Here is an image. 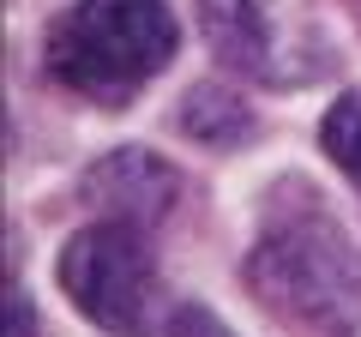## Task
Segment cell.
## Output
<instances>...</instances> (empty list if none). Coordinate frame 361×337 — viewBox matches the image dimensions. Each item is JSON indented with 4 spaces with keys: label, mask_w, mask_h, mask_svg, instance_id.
I'll use <instances>...</instances> for the list:
<instances>
[{
    "label": "cell",
    "mask_w": 361,
    "mask_h": 337,
    "mask_svg": "<svg viewBox=\"0 0 361 337\" xmlns=\"http://www.w3.org/2000/svg\"><path fill=\"white\" fill-rule=\"evenodd\" d=\"M180 30L163 0H78L49 25L42 66L66 97L127 109L175 61Z\"/></svg>",
    "instance_id": "1"
},
{
    "label": "cell",
    "mask_w": 361,
    "mask_h": 337,
    "mask_svg": "<svg viewBox=\"0 0 361 337\" xmlns=\"http://www.w3.org/2000/svg\"><path fill=\"white\" fill-rule=\"evenodd\" d=\"M247 289L307 337H355L361 271L349 265L343 241L319 217V205L301 217H277L259 235L253 259H247Z\"/></svg>",
    "instance_id": "2"
},
{
    "label": "cell",
    "mask_w": 361,
    "mask_h": 337,
    "mask_svg": "<svg viewBox=\"0 0 361 337\" xmlns=\"http://www.w3.org/2000/svg\"><path fill=\"white\" fill-rule=\"evenodd\" d=\"M54 277H61L66 301L109 337H175L180 331L187 307L169 301V283L151 253V229H133V223H115V217L90 223L61 247Z\"/></svg>",
    "instance_id": "3"
},
{
    "label": "cell",
    "mask_w": 361,
    "mask_h": 337,
    "mask_svg": "<svg viewBox=\"0 0 361 337\" xmlns=\"http://www.w3.org/2000/svg\"><path fill=\"white\" fill-rule=\"evenodd\" d=\"M199 30L229 73L271 91H295L331 66L319 30H307L289 0H199Z\"/></svg>",
    "instance_id": "4"
},
{
    "label": "cell",
    "mask_w": 361,
    "mask_h": 337,
    "mask_svg": "<svg viewBox=\"0 0 361 337\" xmlns=\"http://www.w3.org/2000/svg\"><path fill=\"white\" fill-rule=\"evenodd\" d=\"M90 211H103L115 223H133V229H157V223L175 211L180 199V175L163 163L157 151L145 145H127V151H109L85 168V181H78Z\"/></svg>",
    "instance_id": "5"
},
{
    "label": "cell",
    "mask_w": 361,
    "mask_h": 337,
    "mask_svg": "<svg viewBox=\"0 0 361 337\" xmlns=\"http://www.w3.org/2000/svg\"><path fill=\"white\" fill-rule=\"evenodd\" d=\"M180 133L211 151H241L253 139V109L223 85H193V97L180 103Z\"/></svg>",
    "instance_id": "6"
},
{
    "label": "cell",
    "mask_w": 361,
    "mask_h": 337,
    "mask_svg": "<svg viewBox=\"0 0 361 337\" xmlns=\"http://www.w3.org/2000/svg\"><path fill=\"white\" fill-rule=\"evenodd\" d=\"M319 151L343 168L349 181H355V193H361V91H343L331 109H325V121H319Z\"/></svg>",
    "instance_id": "7"
},
{
    "label": "cell",
    "mask_w": 361,
    "mask_h": 337,
    "mask_svg": "<svg viewBox=\"0 0 361 337\" xmlns=\"http://www.w3.org/2000/svg\"><path fill=\"white\" fill-rule=\"evenodd\" d=\"M175 337H229V325H217L211 313L187 307V313H180V331H175Z\"/></svg>",
    "instance_id": "8"
},
{
    "label": "cell",
    "mask_w": 361,
    "mask_h": 337,
    "mask_svg": "<svg viewBox=\"0 0 361 337\" xmlns=\"http://www.w3.org/2000/svg\"><path fill=\"white\" fill-rule=\"evenodd\" d=\"M6 337H30V301L18 295V283L6 289Z\"/></svg>",
    "instance_id": "9"
}]
</instances>
